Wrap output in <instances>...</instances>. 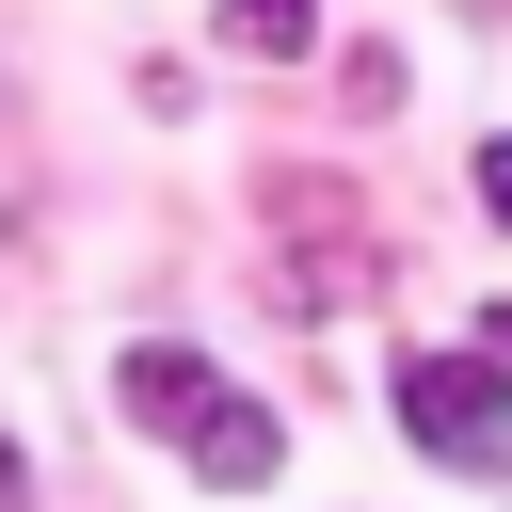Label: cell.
<instances>
[{
    "instance_id": "1",
    "label": "cell",
    "mask_w": 512,
    "mask_h": 512,
    "mask_svg": "<svg viewBox=\"0 0 512 512\" xmlns=\"http://www.w3.org/2000/svg\"><path fill=\"white\" fill-rule=\"evenodd\" d=\"M512 352H416V368H384V400H400V432L432 448V464H464V480H512V384H496Z\"/></svg>"
},
{
    "instance_id": "2",
    "label": "cell",
    "mask_w": 512,
    "mask_h": 512,
    "mask_svg": "<svg viewBox=\"0 0 512 512\" xmlns=\"http://www.w3.org/2000/svg\"><path fill=\"white\" fill-rule=\"evenodd\" d=\"M208 400H224V368H208L192 336H128V352H112V416H128V432H176V448H192Z\"/></svg>"
},
{
    "instance_id": "3",
    "label": "cell",
    "mask_w": 512,
    "mask_h": 512,
    "mask_svg": "<svg viewBox=\"0 0 512 512\" xmlns=\"http://www.w3.org/2000/svg\"><path fill=\"white\" fill-rule=\"evenodd\" d=\"M272 464H288V432H272V400H208V416H192V480H208V496H256Z\"/></svg>"
},
{
    "instance_id": "4",
    "label": "cell",
    "mask_w": 512,
    "mask_h": 512,
    "mask_svg": "<svg viewBox=\"0 0 512 512\" xmlns=\"http://www.w3.org/2000/svg\"><path fill=\"white\" fill-rule=\"evenodd\" d=\"M208 32H224L240 64H304V48H320V0H208Z\"/></svg>"
},
{
    "instance_id": "5",
    "label": "cell",
    "mask_w": 512,
    "mask_h": 512,
    "mask_svg": "<svg viewBox=\"0 0 512 512\" xmlns=\"http://www.w3.org/2000/svg\"><path fill=\"white\" fill-rule=\"evenodd\" d=\"M480 208H496V224H512V144H480Z\"/></svg>"
},
{
    "instance_id": "6",
    "label": "cell",
    "mask_w": 512,
    "mask_h": 512,
    "mask_svg": "<svg viewBox=\"0 0 512 512\" xmlns=\"http://www.w3.org/2000/svg\"><path fill=\"white\" fill-rule=\"evenodd\" d=\"M480 352H512V304H480Z\"/></svg>"
},
{
    "instance_id": "7",
    "label": "cell",
    "mask_w": 512,
    "mask_h": 512,
    "mask_svg": "<svg viewBox=\"0 0 512 512\" xmlns=\"http://www.w3.org/2000/svg\"><path fill=\"white\" fill-rule=\"evenodd\" d=\"M16 496H32V464H16V448H0V512H16Z\"/></svg>"
}]
</instances>
